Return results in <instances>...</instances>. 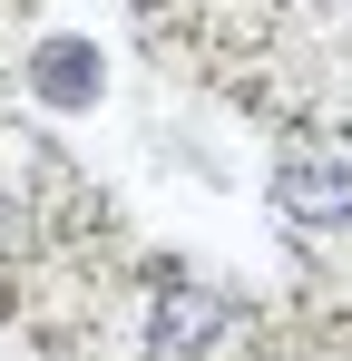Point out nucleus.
Wrapping results in <instances>:
<instances>
[{
  "label": "nucleus",
  "instance_id": "nucleus-1",
  "mask_svg": "<svg viewBox=\"0 0 352 361\" xmlns=\"http://www.w3.org/2000/svg\"><path fill=\"white\" fill-rule=\"evenodd\" d=\"M274 205L293 225H352V157H333L323 137H293L274 166Z\"/></svg>",
  "mask_w": 352,
  "mask_h": 361
},
{
  "label": "nucleus",
  "instance_id": "nucleus-2",
  "mask_svg": "<svg viewBox=\"0 0 352 361\" xmlns=\"http://www.w3.org/2000/svg\"><path fill=\"white\" fill-rule=\"evenodd\" d=\"M225 332H235V302H225V293L176 283V293H157V332H147V352H157V361H196V352H216Z\"/></svg>",
  "mask_w": 352,
  "mask_h": 361
},
{
  "label": "nucleus",
  "instance_id": "nucleus-3",
  "mask_svg": "<svg viewBox=\"0 0 352 361\" xmlns=\"http://www.w3.org/2000/svg\"><path fill=\"white\" fill-rule=\"evenodd\" d=\"M30 78H40V98H49V108H88V98H98V59H88L78 39H49Z\"/></svg>",
  "mask_w": 352,
  "mask_h": 361
}]
</instances>
